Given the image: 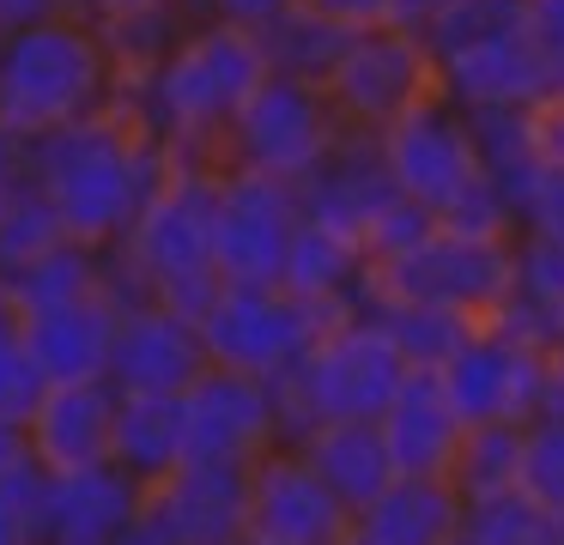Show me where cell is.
I'll list each match as a JSON object with an SVG mask.
<instances>
[{"mask_svg":"<svg viewBox=\"0 0 564 545\" xmlns=\"http://www.w3.org/2000/svg\"><path fill=\"white\" fill-rule=\"evenodd\" d=\"M273 61L261 31L225 19H195L183 43L164 55L159 73L134 85H116L110 109L128 116L140 133L164 145V152H195L225 164V133L243 116V103L268 85Z\"/></svg>","mask_w":564,"mask_h":545,"instance_id":"6da1fadb","label":"cell"},{"mask_svg":"<svg viewBox=\"0 0 564 545\" xmlns=\"http://www.w3.org/2000/svg\"><path fill=\"white\" fill-rule=\"evenodd\" d=\"M164 157L171 152L152 133H140L116 109H98L74 128L31 140V176L50 194L67 237L91 242V249H116L128 237V225L140 218L147 194L159 188Z\"/></svg>","mask_w":564,"mask_h":545,"instance_id":"7a4b0ae2","label":"cell"},{"mask_svg":"<svg viewBox=\"0 0 564 545\" xmlns=\"http://www.w3.org/2000/svg\"><path fill=\"white\" fill-rule=\"evenodd\" d=\"M219 182L225 164L219 157H195V152H171L164 157L159 188L147 194L140 218L128 225V237L116 242L134 279L152 291L159 303L183 315H207L225 291L219 254H213V225H219Z\"/></svg>","mask_w":564,"mask_h":545,"instance_id":"3957f363","label":"cell"},{"mask_svg":"<svg viewBox=\"0 0 564 545\" xmlns=\"http://www.w3.org/2000/svg\"><path fill=\"white\" fill-rule=\"evenodd\" d=\"M116 67L91 12H50L37 24L0 31V128L43 140L55 128L110 109Z\"/></svg>","mask_w":564,"mask_h":545,"instance_id":"277c9868","label":"cell"},{"mask_svg":"<svg viewBox=\"0 0 564 545\" xmlns=\"http://www.w3.org/2000/svg\"><path fill=\"white\" fill-rule=\"evenodd\" d=\"M406 375H413V363L401 358V346L365 309H352L297 358V370L273 382L280 443H304L316 424L334 418H382Z\"/></svg>","mask_w":564,"mask_h":545,"instance_id":"5b68a950","label":"cell"},{"mask_svg":"<svg viewBox=\"0 0 564 545\" xmlns=\"http://www.w3.org/2000/svg\"><path fill=\"white\" fill-rule=\"evenodd\" d=\"M510 291H516V237H467V230L449 225H431L425 242H413L394 261H370L365 273V297L437 303V309H455L467 321H491Z\"/></svg>","mask_w":564,"mask_h":545,"instance_id":"8992f818","label":"cell"},{"mask_svg":"<svg viewBox=\"0 0 564 545\" xmlns=\"http://www.w3.org/2000/svg\"><path fill=\"white\" fill-rule=\"evenodd\" d=\"M340 133H346V121H340V109L328 103L322 85L292 79V73H268V85L249 97L243 116L225 133V164L304 188V182L328 164Z\"/></svg>","mask_w":564,"mask_h":545,"instance_id":"52a82bcc","label":"cell"},{"mask_svg":"<svg viewBox=\"0 0 564 545\" xmlns=\"http://www.w3.org/2000/svg\"><path fill=\"white\" fill-rule=\"evenodd\" d=\"M322 91L340 109L346 128L389 133L419 103L443 97V73H437V55H431V43L419 31H406V24H365V31H352L340 67L328 73Z\"/></svg>","mask_w":564,"mask_h":545,"instance_id":"ba28073f","label":"cell"},{"mask_svg":"<svg viewBox=\"0 0 564 545\" xmlns=\"http://www.w3.org/2000/svg\"><path fill=\"white\" fill-rule=\"evenodd\" d=\"M346 315L316 309V303L292 297L285 285H225L219 303L200 315V339H207V358L225 363V370L280 382V375L297 370V358H304L334 321H346Z\"/></svg>","mask_w":564,"mask_h":545,"instance_id":"9c48e42d","label":"cell"},{"mask_svg":"<svg viewBox=\"0 0 564 545\" xmlns=\"http://www.w3.org/2000/svg\"><path fill=\"white\" fill-rule=\"evenodd\" d=\"M382 140V164H389L394 188L406 200H419L431 218H443L479 176H486V157H479L474 121H467L462 103L449 97H431L413 116H401Z\"/></svg>","mask_w":564,"mask_h":545,"instance_id":"30bf717a","label":"cell"},{"mask_svg":"<svg viewBox=\"0 0 564 545\" xmlns=\"http://www.w3.org/2000/svg\"><path fill=\"white\" fill-rule=\"evenodd\" d=\"M297 225H304V194L292 182L225 164L219 225H213V254H219L225 285H280Z\"/></svg>","mask_w":564,"mask_h":545,"instance_id":"8fae6325","label":"cell"},{"mask_svg":"<svg viewBox=\"0 0 564 545\" xmlns=\"http://www.w3.org/2000/svg\"><path fill=\"white\" fill-rule=\"evenodd\" d=\"M443 388H449L462 424H534L546 412L552 375H546V346H528V339H510L498 327L479 321V334L443 363Z\"/></svg>","mask_w":564,"mask_h":545,"instance_id":"7c38bea8","label":"cell"},{"mask_svg":"<svg viewBox=\"0 0 564 545\" xmlns=\"http://www.w3.org/2000/svg\"><path fill=\"white\" fill-rule=\"evenodd\" d=\"M249 533L268 545H346L352 509L328 491L304 448L280 443L249 467Z\"/></svg>","mask_w":564,"mask_h":545,"instance_id":"4fadbf2b","label":"cell"},{"mask_svg":"<svg viewBox=\"0 0 564 545\" xmlns=\"http://www.w3.org/2000/svg\"><path fill=\"white\" fill-rule=\"evenodd\" d=\"M183 424H188V455H200V460H243V467H256L268 448H280L273 382L225 370V363H207L188 382Z\"/></svg>","mask_w":564,"mask_h":545,"instance_id":"5bb4252c","label":"cell"},{"mask_svg":"<svg viewBox=\"0 0 564 545\" xmlns=\"http://www.w3.org/2000/svg\"><path fill=\"white\" fill-rule=\"evenodd\" d=\"M443 97L462 109H534L552 91V67L540 55L534 19H516L503 31H486L474 43L437 55Z\"/></svg>","mask_w":564,"mask_h":545,"instance_id":"9a60e30c","label":"cell"},{"mask_svg":"<svg viewBox=\"0 0 564 545\" xmlns=\"http://www.w3.org/2000/svg\"><path fill=\"white\" fill-rule=\"evenodd\" d=\"M147 515L171 545H237L249 533V467L188 455L171 479L147 491Z\"/></svg>","mask_w":564,"mask_h":545,"instance_id":"2e32d148","label":"cell"},{"mask_svg":"<svg viewBox=\"0 0 564 545\" xmlns=\"http://www.w3.org/2000/svg\"><path fill=\"white\" fill-rule=\"evenodd\" d=\"M207 339L200 321L171 303H134L116 321V346H110V382L122 394H188L200 370H207Z\"/></svg>","mask_w":564,"mask_h":545,"instance_id":"e0dca14e","label":"cell"},{"mask_svg":"<svg viewBox=\"0 0 564 545\" xmlns=\"http://www.w3.org/2000/svg\"><path fill=\"white\" fill-rule=\"evenodd\" d=\"M297 194H304V218H316V225L352 237L358 249H365L370 225L401 200L389 164H382V140L377 133H358V128L340 133V145L328 152V164H322Z\"/></svg>","mask_w":564,"mask_h":545,"instance_id":"ac0fdd59","label":"cell"},{"mask_svg":"<svg viewBox=\"0 0 564 545\" xmlns=\"http://www.w3.org/2000/svg\"><path fill=\"white\" fill-rule=\"evenodd\" d=\"M110 424H116V382L110 375L50 382L25 418V448L50 472L91 467V460H110Z\"/></svg>","mask_w":564,"mask_h":545,"instance_id":"d6986e66","label":"cell"},{"mask_svg":"<svg viewBox=\"0 0 564 545\" xmlns=\"http://www.w3.org/2000/svg\"><path fill=\"white\" fill-rule=\"evenodd\" d=\"M147 515V484L122 472L116 460L50 472V503H43V545L50 539H116L122 527Z\"/></svg>","mask_w":564,"mask_h":545,"instance_id":"ffe728a7","label":"cell"},{"mask_svg":"<svg viewBox=\"0 0 564 545\" xmlns=\"http://www.w3.org/2000/svg\"><path fill=\"white\" fill-rule=\"evenodd\" d=\"M382 436H389V455L406 479H449V460L462 448L467 424L455 412L449 388H443L437 370H413L401 382V394L382 412Z\"/></svg>","mask_w":564,"mask_h":545,"instance_id":"44dd1931","label":"cell"},{"mask_svg":"<svg viewBox=\"0 0 564 545\" xmlns=\"http://www.w3.org/2000/svg\"><path fill=\"white\" fill-rule=\"evenodd\" d=\"M116 309L110 297H79L62 309H37L25 315V339L31 358H37L43 382H91V375H110V346H116Z\"/></svg>","mask_w":564,"mask_h":545,"instance_id":"7402d4cb","label":"cell"},{"mask_svg":"<svg viewBox=\"0 0 564 545\" xmlns=\"http://www.w3.org/2000/svg\"><path fill=\"white\" fill-rule=\"evenodd\" d=\"M462 491L449 479H394L352 515L346 545H449L462 539Z\"/></svg>","mask_w":564,"mask_h":545,"instance_id":"603a6c76","label":"cell"},{"mask_svg":"<svg viewBox=\"0 0 564 545\" xmlns=\"http://www.w3.org/2000/svg\"><path fill=\"white\" fill-rule=\"evenodd\" d=\"M292 448H304V460L328 479V491L340 497L352 515L365 503H377V497L401 479V467H394V455H389V436H382L377 418L316 424V430H310L304 443H292Z\"/></svg>","mask_w":564,"mask_h":545,"instance_id":"cb8c5ba5","label":"cell"},{"mask_svg":"<svg viewBox=\"0 0 564 545\" xmlns=\"http://www.w3.org/2000/svg\"><path fill=\"white\" fill-rule=\"evenodd\" d=\"M110 460L134 472L140 484L171 479L188 460V424H183V394H122L116 388V424H110Z\"/></svg>","mask_w":564,"mask_h":545,"instance_id":"d4e9b609","label":"cell"},{"mask_svg":"<svg viewBox=\"0 0 564 545\" xmlns=\"http://www.w3.org/2000/svg\"><path fill=\"white\" fill-rule=\"evenodd\" d=\"M365 273H370V254L358 249L352 237L304 218L297 237H292V254H285L280 285L292 291V297L316 303V309L346 315V309H358V297H365Z\"/></svg>","mask_w":564,"mask_h":545,"instance_id":"484cf974","label":"cell"},{"mask_svg":"<svg viewBox=\"0 0 564 545\" xmlns=\"http://www.w3.org/2000/svg\"><path fill=\"white\" fill-rule=\"evenodd\" d=\"M195 24V7L188 0H164V7H134V12H104L98 36H104V55L116 67V85H134L147 73L164 67L183 31Z\"/></svg>","mask_w":564,"mask_h":545,"instance_id":"4316f807","label":"cell"},{"mask_svg":"<svg viewBox=\"0 0 564 545\" xmlns=\"http://www.w3.org/2000/svg\"><path fill=\"white\" fill-rule=\"evenodd\" d=\"M98 291H104V249L74 242V237L43 249V254H31V261L13 266V279H7V297H13L19 315L62 309V303L98 297Z\"/></svg>","mask_w":564,"mask_h":545,"instance_id":"83f0119b","label":"cell"},{"mask_svg":"<svg viewBox=\"0 0 564 545\" xmlns=\"http://www.w3.org/2000/svg\"><path fill=\"white\" fill-rule=\"evenodd\" d=\"M358 309H365L370 321H377L382 334L401 346V358L413 363V370H443V363H449L455 351H462L467 339L479 334V321H467V315H455V309H437V303L365 297Z\"/></svg>","mask_w":564,"mask_h":545,"instance_id":"f1b7e54d","label":"cell"},{"mask_svg":"<svg viewBox=\"0 0 564 545\" xmlns=\"http://www.w3.org/2000/svg\"><path fill=\"white\" fill-rule=\"evenodd\" d=\"M261 43H268L273 73L328 85V73L340 67L346 43H352V24H340V19H328V12H316L310 0H297V7H285L273 24H261Z\"/></svg>","mask_w":564,"mask_h":545,"instance_id":"f546056e","label":"cell"},{"mask_svg":"<svg viewBox=\"0 0 564 545\" xmlns=\"http://www.w3.org/2000/svg\"><path fill=\"white\" fill-rule=\"evenodd\" d=\"M522 467H528V424L510 418L467 424L462 448L449 460V484L462 491V503H479V497L522 491Z\"/></svg>","mask_w":564,"mask_h":545,"instance_id":"4dcf8cb0","label":"cell"},{"mask_svg":"<svg viewBox=\"0 0 564 545\" xmlns=\"http://www.w3.org/2000/svg\"><path fill=\"white\" fill-rule=\"evenodd\" d=\"M462 539L467 545H552L558 539V515H546L528 491L479 497V503L462 509Z\"/></svg>","mask_w":564,"mask_h":545,"instance_id":"1f68e13d","label":"cell"},{"mask_svg":"<svg viewBox=\"0 0 564 545\" xmlns=\"http://www.w3.org/2000/svg\"><path fill=\"white\" fill-rule=\"evenodd\" d=\"M55 242H67L62 218H55L50 194L37 188V176H19L0 188V249H7V261L25 266L31 254L55 249Z\"/></svg>","mask_w":564,"mask_h":545,"instance_id":"d6a6232c","label":"cell"},{"mask_svg":"<svg viewBox=\"0 0 564 545\" xmlns=\"http://www.w3.org/2000/svg\"><path fill=\"white\" fill-rule=\"evenodd\" d=\"M43 370L31 358V339H25V315L13 309V297L0 291V418H31V406L43 400Z\"/></svg>","mask_w":564,"mask_h":545,"instance_id":"836d02e7","label":"cell"},{"mask_svg":"<svg viewBox=\"0 0 564 545\" xmlns=\"http://www.w3.org/2000/svg\"><path fill=\"white\" fill-rule=\"evenodd\" d=\"M522 491L534 497L546 515L564 521V412L528 424V467H522Z\"/></svg>","mask_w":564,"mask_h":545,"instance_id":"e575fe53","label":"cell"},{"mask_svg":"<svg viewBox=\"0 0 564 545\" xmlns=\"http://www.w3.org/2000/svg\"><path fill=\"white\" fill-rule=\"evenodd\" d=\"M516 218H522V237L564 242V170L558 164H540L534 176L522 182V194H516Z\"/></svg>","mask_w":564,"mask_h":545,"instance_id":"d590c367","label":"cell"},{"mask_svg":"<svg viewBox=\"0 0 564 545\" xmlns=\"http://www.w3.org/2000/svg\"><path fill=\"white\" fill-rule=\"evenodd\" d=\"M528 19H534L540 55L552 67V91H564V0H528Z\"/></svg>","mask_w":564,"mask_h":545,"instance_id":"8d00e7d4","label":"cell"},{"mask_svg":"<svg viewBox=\"0 0 564 545\" xmlns=\"http://www.w3.org/2000/svg\"><path fill=\"white\" fill-rule=\"evenodd\" d=\"M528 128H534V152L540 164L564 170V91H546L534 109H528Z\"/></svg>","mask_w":564,"mask_h":545,"instance_id":"74e56055","label":"cell"},{"mask_svg":"<svg viewBox=\"0 0 564 545\" xmlns=\"http://www.w3.org/2000/svg\"><path fill=\"white\" fill-rule=\"evenodd\" d=\"M188 7H195V19H225V24L261 31V24H273L285 7H297V0H188Z\"/></svg>","mask_w":564,"mask_h":545,"instance_id":"f35d334b","label":"cell"},{"mask_svg":"<svg viewBox=\"0 0 564 545\" xmlns=\"http://www.w3.org/2000/svg\"><path fill=\"white\" fill-rule=\"evenodd\" d=\"M310 7L340 19V24H352V31H365V24H394V0H310Z\"/></svg>","mask_w":564,"mask_h":545,"instance_id":"ab89813d","label":"cell"},{"mask_svg":"<svg viewBox=\"0 0 564 545\" xmlns=\"http://www.w3.org/2000/svg\"><path fill=\"white\" fill-rule=\"evenodd\" d=\"M79 0H0V31H19V24H37L50 12H74Z\"/></svg>","mask_w":564,"mask_h":545,"instance_id":"60d3db41","label":"cell"},{"mask_svg":"<svg viewBox=\"0 0 564 545\" xmlns=\"http://www.w3.org/2000/svg\"><path fill=\"white\" fill-rule=\"evenodd\" d=\"M449 7V0H394V24H406V31H425L437 12Z\"/></svg>","mask_w":564,"mask_h":545,"instance_id":"b9f144b4","label":"cell"},{"mask_svg":"<svg viewBox=\"0 0 564 545\" xmlns=\"http://www.w3.org/2000/svg\"><path fill=\"white\" fill-rule=\"evenodd\" d=\"M546 375H552V394H546V412H564V339L546 346ZM540 412V418H546Z\"/></svg>","mask_w":564,"mask_h":545,"instance_id":"7bdbcfd3","label":"cell"},{"mask_svg":"<svg viewBox=\"0 0 564 545\" xmlns=\"http://www.w3.org/2000/svg\"><path fill=\"white\" fill-rule=\"evenodd\" d=\"M31 448H25V424L19 418H0V472L13 467V460H25Z\"/></svg>","mask_w":564,"mask_h":545,"instance_id":"ee69618b","label":"cell"},{"mask_svg":"<svg viewBox=\"0 0 564 545\" xmlns=\"http://www.w3.org/2000/svg\"><path fill=\"white\" fill-rule=\"evenodd\" d=\"M110 545H171V539H164V527H159V521H152V515H140L134 527H122V533H116Z\"/></svg>","mask_w":564,"mask_h":545,"instance_id":"f6af8a7d","label":"cell"},{"mask_svg":"<svg viewBox=\"0 0 564 545\" xmlns=\"http://www.w3.org/2000/svg\"><path fill=\"white\" fill-rule=\"evenodd\" d=\"M134 7H164V0H79V12L104 19V12H134Z\"/></svg>","mask_w":564,"mask_h":545,"instance_id":"bcb514c9","label":"cell"},{"mask_svg":"<svg viewBox=\"0 0 564 545\" xmlns=\"http://www.w3.org/2000/svg\"><path fill=\"white\" fill-rule=\"evenodd\" d=\"M7 279H13V261H7V249H0V291H7Z\"/></svg>","mask_w":564,"mask_h":545,"instance_id":"7dc6e473","label":"cell"},{"mask_svg":"<svg viewBox=\"0 0 564 545\" xmlns=\"http://www.w3.org/2000/svg\"><path fill=\"white\" fill-rule=\"evenodd\" d=\"M50 545H110V539H50Z\"/></svg>","mask_w":564,"mask_h":545,"instance_id":"c3c4849f","label":"cell"},{"mask_svg":"<svg viewBox=\"0 0 564 545\" xmlns=\"http://www.w3.org/2000/svg\"><path fill=\"white\" fill-rule=\"evenodd\" d=\"M237 545H268V539H256V533H243V539H237Z\"/></svg>","mask_w":564,"mask_h":545,"instance_id":"681fc988","label":"cell"},{"mask_svg":"<svg viewBox=\"0 0 564 545\" xmlns=\"http://www.w3.org/2000/svg\"><path fill=\"white\" fill-rule=\"evenodd\" d=\"M552 545H564V521H558V539H552Z\"/></svg>","mask_w":564,"mask_h":545,"instance_id":"f907efd6","label":"cell"},{"mask_svg":"<svg viewBox=\"0 0 564 545\" xmlns=\"http://www.w3.org/2000/svg\"><path fill=\"white\" fill-rule=\"evenodd\" d=\"M449 545H467V539H449Z\"/></svg>","mask_w":564,"mask_h":545,"instance_id":"816d5d0a","label":"cell"}]
</instances>
